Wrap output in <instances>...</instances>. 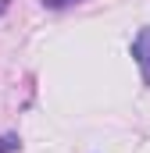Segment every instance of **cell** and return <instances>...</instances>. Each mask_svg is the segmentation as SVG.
Instances as JSON below:
<instances>
[{
    "mask_svg": "<svg viewBox=\"0 0 150 153\" xmlns=\"http://www.w3.org/2000/svg\"><path fill=\"white\" fill-rule=\"evenodd\" d=\"M18 150V135H0V153H11Z\"/></svg>",
    "mask_w": 150,
    "mask_h": 153,
    "instance_id": "2",
    "label": "cell"
},
{
    "mask_svg": "<svg viewBox=\"0 0 150 153\" xmlns=\"http://www.w3.org/2000/svg\"><path fill=\"white\" fill-rule=\"evenodd\" d=\"M46 7H68V4H75V0H43Z\"/></svg>",
    "mask_w": 150,
    "mask_h": 153,
    "instance_id": "3",
    "label": "cell"
},
{
    "mask_svg": "<svg viewBox=\"0 0 150 153\" xmlns=\"http://www.w3.org/2000/svg\"><path fill=\"white\" fill-rule=\"evenodd\" d=\"M7 4H11V0H0V14H4V11H7Z\"/></svg>",
    "mask_w": 150,
    "mask_h": 153,
    "instance_id": "4",
    "label": "cell"
},
{
    "mask_svg": "<svg viewBox=\"0 0 150 153\" xmlns=\"http://www.w3.org/2000/svg\"><path fill=\"white\" fill-rule=\"evenodd\" d=\"M132 57L140 61V71H143V82L150 85V29H143L140 36L132 39Z\"/></svg>",
    "mask_w": 150,
    "mask_h": 153,
    "instance_id": "1",
    "label": "cell"
}]
</instances>
